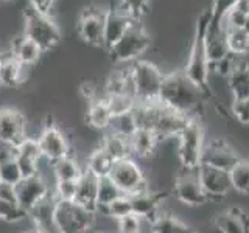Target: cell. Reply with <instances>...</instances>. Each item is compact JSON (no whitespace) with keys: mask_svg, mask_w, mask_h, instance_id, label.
Wrapping results in <instances>:
<instances>
[{"mask_svg":"<svg viewBox=\"0 0 249 233\" xmlns=\"http://www.w3.org/2000/svg\"><path fill=\"white\" fill-rule=\"evenodd\" d=\"M202 97L204 93L187 80L182 72H170L163 78L159 103L178 114L195 118L202 106Z\"/></svg>","mask_w":249,"mask_h":233,"instance_id":"cell-1","label":"cell"},{"mask_svg":"<svg viewBox=\"0 0 249 233\" xmlns=\"http://www.w3.org/2000/svg\"><path fill=\"white\" fill-rule=\"evenodd\" d=\"M212 14L210 10H204L199 13V17L196 22V28H195V36L193 42L190 47V53L187 56V64L184 68V75L187 76L192 84L204 93L209 92V76H210V68H209V61L206 56V34Z\"/></svg>","mask_w":249,"mask_h":233,"instance_id":"cell-2","label":"cell"},{"mask_svg":"<svg viewBox=\"0 0 249 233\" xmlns=\"http://www.w3.org/2000/svg\"><path fill=\"white\" fill-rule=\"evenodd\" d=\"M132 83H134L137 103H156L159 101L160 89L165 73L154 62L137 59L129 64Z\"/></svg>","mask_w":249,"mask_h":233,"instance_id":"cell-3","label":"cell"},{"mask_svg":"<svg viewBox=\"0 0 249 233\" xmlns=\"http://www.w3.org/2000/svg\"><path fill=\"white\" fill-rule=\"evenodd\" d=\"M23 34L31 39L42 51L54 49L61 42V28L53 17L36 13L28 6L25 10V23H23Z\"/></svg>","mask_w":249,"mask_h":233,"instance_id":"cell-4","label":"cell"},{"mask_svg":"<svg viewBox=\"0 0 249 233\" xmlns=\"http://www.w3.org/2000/svg\"><path fill=\"white\" fill-rule=\"evenodd\" d=\"M150 45L151 37L148 34V31L139 20H134L129 30L122 36L120 41L107 51L114 62L131 64V62L137 61L143 53L150 50Z\"/></svg>","mask_w":249,"mask_h":233,"instance_id":"cell-5","label":"cell"},{"mask_svg":"<svg viewBox=\"0 0 249 233\" xmlns=\"http://www.w3.org/2000/svg\"><path fill=\"white\" fill-rule=\"evenodd\" d=\"M109 177L112 182L119 186V190L124 196H132V194L150 191V182L145 176V171L132 157L114 162Z\"/></svg>","mask_w":249,"mask_h":233,"instance_id":"cell-6","label":"cell"},{"mask_svg":"<svg viewBox=\"0 0 249 233\" xmlns=\"http://www.w3.org/2000/svg\"><path fill=\"white\" fill-rule=\"evenodd\" d=\"M204 131L201 124L190 118L178 135V159L182 168H198L204 151Z\"/></svg>","mask_w":249,"mask_h":233,"instance_id":"cell-7","label":"cell"},{"mask_svg":"<svg viewBox=\"0 0 249 233\" xmlns=\"http://www.w3.org/2000/svg\"><path fill=\"white\" fill-rule=\"evenodd\" d=\"M97 213L88 212L75 202L56 200L54 222L61 233H88L95 224Z\"/></svg>","mask_w":249,"mask_h":233,"instance_id":"cell-8","label":"cell"},{"mask_svg":"<svg viewBox=\"0 0 249 233\" xmlns=\"http://www.w3.org/2000/svg\"><path fill=\"white\" fill-rule=\"evenodd\" d=\"M175 196L179 202L189 207H201L207 199L206 191L202 190L199 182V166L198 168H182L178 171L175 177Z\"/></svg>","mask_w":249,"mask_h":233,"instance_id":"cell-9","label":"cell"},{"mask_svg":"<svg viewBox=\"0 0 249 233\" xmlns=\"http://www.w3.org/2000/svg\"><path fill=\"white\" fill-rule=\"evenodd\" d=\"M27 135V118L16 107H0V143L16 150Z\"/></svg>","mask_w":249,"mask_h":233,"instance_id":"cell-10","label":"cell"},{"mask_svg":"<svg viewBox=\"0 0 249 233\" xmlns=\"http://www.w3.org/2000/svg\"><path fill=\"white\" fill-rule=\"evenodd\" d=\"M107 10L97 6H89L83 10L76 22V31L86 44L92 47H103L105 17Z\"/></svg>","mask_w":249,"mask_h":233,"instance_id":"cell-11","label":"cell"},{"mask_svg":"<svg viewBox=\"0 0 249 233\" xmlns=\"http://www.w3.org/2000/svg\"><path fill=\"white\" fill-rule=\"evenodd\" d=\"M39 148H41L42 159L54 163L59 159H64L70 155V142L67 135L56 126H47L42 129L37 138Z\"/></svg>","mask_w":249,"mask_h":233,"instance_id":"cell-12","label":"cell"},{"mask_svg":"<svg viewBox=\"0 0 249 233\" xmlns=\"http://www.w3.org/2000/svg\"><path fill=\"white\" fill-rule=\"evenodd\" d=\"M237 152L232 150L229 145H226L223 140H212L210 143L204 145V151H202L201 165H206L215 169L229 171L237 165L238 162Z\"/></svg>","mask_w":249,"mask_h":233,"instance_id":"cell-13","label":"cell"},{"mask_svg":"<svg viewBox=\"0 0 249 233\" xmlns=\"http://www.w3.org/2000/svg\"><path fill=\"white\" fill-rule=\"evenodd\" d=\"M50 194L49 183L45 182V179L37 174L33 177H25L16 185V198H18V204L25 208L27 212L35 207L37 202H41L44 198Z\"/></svg>","mask_w":249,"mask_h":233,"instance_id":"cell-14","label":"cell"},{"mask_svg":"<svg viewBox=\"0 0 249 233\" xmlns=\"http://www.w3.org/2000/svg\"><path fill=\"white\" fill-rule=\"evenodd\" d=\"M199 182L207 194V199H223L226 194H229V191H232L231 176L228 171L199 165Z\"/></svg>","mask_w":249,"mask_h":233,"instance_id":"cell-15","label":"cell"},{"mask_svg":"<svg viewBox=\"0 0 249 233\" xmlns=\"http://www.w3.org/2000/svg\"><path fill=\"white\" fill-rule=\"evenodd\" d=\"M134 19L129 16L123 14L120 11L109 10L105 17V34H103V47L106 50L112 49V47L120 41L122 36L129 30Z\"/></svg>","mask_w":249,"mask_h":233,"instance_id":"cell-16","label":"cell"},{"mask_svg":"<svg viewBox=\"0 0 249 233\" xmlns=\"http://www.w3.org/2000/svg\"><path fill=\"white\" fill-rule=\"evenodd\" d=\"M97 194H98V179L89 174L88 171H84L83 176L76 182V194L73 202L86 208L88 212L97 213L98 208Z\"/></svg>","mask_w":249,"mask_h":233,"instance_id":"cell-17","label":"cell"},{"mask_svg":"<svg viewBox=\"0 0 249 233\" xmlns=\"http://www.w3.org/2000/svg\"><path fill=\"white\" fill-rule=\"evenodd\" d=\"M28 68L30 67L22 66L13 56L11 51L2 54V61H0V84L6 85V87H19L20 84L27 81Z\"/></svg>","mask_w":249,"mask_h":233,"instance_id":"cell-18","label":"cell"},{"mask_svg":"<svg viewBox=\"0 0 249 233\" xmlns=\"http://www.w3.org/2000/svg\"><path fill=\"white\" fill-rule=\"evenodd\" d=\"M213 225L221 233H249V215L241 208L233 207L218 215Z\"/></svg>","mask_w":249,"mask_h":233,"instance_id":"cell-19","label":"cell"},{"mask_svg":"<svg viewBox=\"0 0 249 233\" xmlns=\"http://www.w3.org/2000/svg\"><path fill=\"white\" fill-rule=\"evenodd\" d=\"M129 199H131L132 213L142 217V219L153 221L160 213V199L151 190L145 193L132 194V196H129Z\"/></svg>","mask_w":249,"mask_h":233,"instance_id":"cell-20","label":"cell"},{"mask_svg":"<svg viewBox=\"0 0 249 233\" xmlns=\"http://www.w3.org/2000/svg\"><path fill=\"white\" fill-rule=\"evenodd\" d=\"M42 53L44 51L25 34H19L18 37L13 39L11 54L20 62L22 66H27V67L35 66L36 62L41 59Z\"/></svg>","mask_w":249,"mask_h":233,"instance_id":"cell-21","label":"cell"},{"mask_svg":"<svg viewBox=\"0 0 249 233\" xmlns=\"http://www.w3.org/2000/svg\"><path fill=\"white\" fill-rule=\"evenodd\" d=\"M129 143L132 155H137L140 159H150L154 154L156 148L159 146V140L153 131L137 128V131L131 135Z\"/></svg>","mask_w":249,"mask_h":233,"instance_id":"cell-22","label":"cell"},{"mask_svg":"<svg viewBox=\"0 0 249 233\" xmlns=\"http://www.w3.org/2000/svg\"><path fill=\"white\" fill-rule=\"evenodd\" d=\"M100 148L114 162H119V160H123V159L132 157L129 138L122 137L119 134H114V132H109V131H107V134H105V137L101 138Z\"/></svg>","mask_w":249,"mask_h":233,"instance_id":"cell-23","label":"cell"},{"mask_svg":"<svg viewBox=\"0 0 249 233\" xmlns=\"http://www.w3.org/2000/svg\"><path fill=\"white\" fill-rule=\"evenodd\" d=\"M228 87L232 100L249 97V64L245 61H238L235 68L228 78Z\"/></svg>","mask_w":249,"mask_h":233,"instance_id":"cell-24","label":"cell"},{"mask_svg":"<svg viewBox=\"0 0 249 233\" xmlns=\"http://www.w3.org/2000/svg\"><path fill=\"white\" fill-rule=\"evenodd\" d=\"M86 121H88L90 128L97 131L109 129L112 121V114L109 111L105 98H97L90 101L88 111H86Z\"/></svg>","mask_w":249,"mask_h":233,"instance_id":"cell-25","label":"cell"},{"mask_svg":"<svg viewBox=\"0 0 249 233\" xmlns=\"http://www.w3.org/2000/svg\"><path fill=\"white\" fill-rule=\"evenodd\" d=\"M54 208H56V199L53 194H49L41 202H37L35 207L28 210V219L33 221L35 229L49 225L54 222Z\"/></svg>","mask_w":249,"mask_h":233,"instance_id":"cell-26","label":"cell"},{"mask_svg":"<svg viewBox=\"0 0 249 233\" xmlns=\"http://www.w3.org/2000/svg\"><path fill=\"white\" fill-rule=\"evenodd\" d=\"M151 233H193L190 225L170 213H159L151 221Z\"/></svg>","mask_w":249,"mask_h":233,"instance_id":"cell-27","label":"cell"},{"mask_svg":"<svg viewBox=\"0 0 249 233\" xmlns=\"http://www.w3.org/2000/svg\"><path fill=\"white\" fill-rule=\"evenodd\" d=\"M52 169H53V176H54V182L58 181H78L84 169L81 165L78 163V160L73 155H67L64 159H59L58 162L52 163Z\"/></svg>","mask_w":249,"mask_h":233,"instance_id":"cell-28","label":"cell"},{"mask_svg":"<svg viewBox=\"0 0 249 233\" xmlns=\"http://www.w3.org/2000/svg\"><path fill=\"white\" fill-rule=\"evenodd\" d=\"M112 165H114V160L98 146L97 150H93L89 154V157L86 159L84 171H88L89 174L95 176L97 179H101V177L109 176Z\"/></svg>","mask_w":249,"mask_h":233,"instance_id":"cell-29","label":"cell"},{"mask_svg":"<svg viewBox=\"0 0 249 233\" xmlns=\"http://www.w3.org/2000/svg\"><path fill=\"white\" fill-rule=\"evenodd\" d=\"M232 190L240 194H249V160H238L229 171Z\"/></svg>","mask_w":249,"mask_h":233,"instance_id":"cell-30","label":"cell"},{"mask_svg":"<svg viewBox=\"0 0 249 233\" xmlns=\"http://www.w3.org/2000/svg\"><path fill=\"white\" fill-rule=\"evenodd\" d=\"M107 131L114 132V134H119L122 137L131 138V135L137 131V121H136L134 112H128V114H123V115L112 116L111 126H109Z\"/></svg>","mask_w":249,"mask_h":233,"instance_id":"cell-31","label":"cell"},{"mask_svg":"<svg viewBox=\"0 0 249 233\" xmlns=\"http://www.w3.org/2000/svg\"><path fill=\"white\" fill-rule=\"evenodd\" d=\"M123 196V193L119 190L111 177H101L98 179V194H97V200H98V208L100 207H107L111 202H114L117 198ZM97 208V210H98Z\"/></svg>","mask_w":249,"mask_h":233,"instance_id":"cell-32","label":"cell"},{"mask_svg":"<svg viewBox=\"0 0 249 233\" xmlns=\"http://www.w3.org/2000/svg\"><path fill=\"white\" fill-rule=\"evenodd\" d=\"M97 213H103L107 217H111V219L119 221V219H122V217L132 213L131 199H129V196H124L123 194V196L117 198L114 202H111L107 207H100L97 210Z\"/></svg>","mask_w":249,"mask_h":233,"instance_id":"cell-33","label":"cell"},{"mask_svg":"<svg viewBox=\"0 0 249 233\" xmlns=\"http://www.w3.org/2000/svg\"><path fill=\"white\" fill-rule=\"evenodd\" d=\"M105 100H106L107 107H109V111H111L112 116L132 112L137 104L134 97L124 95V93H120V95H106Z\"/></svg>","mask_w":249,"mask_h":233,"instance_id":"cell-34","label":"cell"},{"mask_svg":"<svg viewBox=\"0 0 249 233\" xmlns=\"http://www.w3.org/2000/svg\"><path fill=\"white\" fill-rule=\"evenodd\" d=\"M229 51L233 56H243L249 51V36L243 30H228L226 31Z\"/></svg>","mask_w":249,"mask_h":233,"instance_id":"cell-35","label":"cell"},{"mask_svg":"<svg viewBox=\"0 0 249 233\" xmlns=\"http://www.w3.org/2000/svg\"><path fill=\"white\" fill-rule=\"evenodd\" d=\"M25 219H28V212L25 208H22L16 202L0 200V221L10 224H19Z\"/></svg>","mask_w":249,"mask_h":233,"instance_id":"cell-36","label":"cell"},{"mask_svg":"<svg viewBox=\"0 0 249 233\" xmlns=\"http://www.w3.org/2000/svg\"><path fill=\"white\" fill-rule=\"evenodd\" d=\"M238 0H212V6H210V14L212 19L210 23L213 25H221L226 16L229 14L231 10H233Z\"/></svg>","mask_w":249,"mask_h":233,"instance_id":"cell-37","label":"cell"},{"mask_svg":"<svg viewBox=\"0 0 249 233\" xmlns=\"http://www.w3.org/2000/svg\"><path fill=\"white\" fill-rule=\"evenodd\" d=\"M76 182L78 181H58L53 186V196L56 200L73 202L76 194Z\"/></svg>","mask_w":249,"mask_h":233,"instance_id":"cell-38","label":"cell"},{"mask_svg":"<svg viewBox=\"0 0 249 233\" xmlns=\"http://www.w3.org/2000/svg\"><path fill=\"white\" fill-rule=\"evenodd\" d=\"M142 217L131 213L117 221V230L119 233H142Z\"/></svg>","mask_w":249,"mask_h":233,"instance_id":"cell-39","label":"cell"},{"mask_svg":"<svg viewBox=\"0 0 249 233\" xmlns=\"http://www.w3.org/2000/svg\"><path fill=\"white\" fill-rule=\"evenodd\" d=\"M16 162H18L19 169L22 173V177H33L39 174V162L41 160H36V159H31L27 157L23 154H18L16 152Z\"/></svg>","mask_w":249,"mask_h":233,"instance_id":"cell-40","label":"cell"},{"mask_svg":"<svg viewBox=\"0 0 249 233\" xmlns=\"http://www.w3.org/2000/svg\"><path fill=\"white\" fill-rule=\"evenodd\" d=\"M231 112L240 124H249V97L232 100Z\"/></svg>","mask_w":249,"mask_h":233,"instance_id":"cell-41","label":"cell"},{"mask_svg":"<svg viewBox=\"0 0 249 233\" xmlns=\"http://www.w3.org/2000/svg\"><path fill=\"white\" fill-rule=\"evenodd\" d=\"M0 200L3 202H16L18 204V198H16V186L10 183L0 182Z\"/></svg>","mask_w":249,"mask_h":233,"instance_id":"cell-42","label":"cell"},{"mask_svg":"<svg viewBox=\"0 0 249 233\" xmlns=\"http://www.w3.org/2000/svg\"><path fill=\"white\" fill-rule=\"evenodd\" d=\"M35 232L36 233H61V230L58 229L56 222L49 224V225H42V227H37Z\"/></svg>","mask_w":249,"mask_h":233,"instance_id":"cell-43","label":"cell"},{"mask_svg":"<svg viewBox=\"0 0 249 233\" xmlns=\"http://www.w3.org/2000/svg\"><path fill=\"white\" fill-rule=\"evenodd\" d=\"M235 10H238L240 13H243L246 17L249 16V0H238L235 5Z\"/></svg>","mask_w":249,"mask_h":233,"instance_id":"cell-44","label":"cell"},{"mask_svg":"<svg viewBox=\"0 0 249 233\" xmlns=\"http://www.w3.org/2000/svg\"><path fill=\"white\" fill-rule=\"evenodd\" d=\"M243 31L249 36V16L246 17V22H245V25H243Z\"/></svg>","mask_w":249,"mask_h":233,"instance_id":"cell-45","label":"cell"},{"mask_svg":"<svg viewBox=\"0 0 249 233\" xmlns=\"http://www.w3.org/2000/svg\"><path fill=\"white\" fill-rule=\"evenodd\" d=\"M209 233H221V232H220V230H218V229L215 227V225H213V229H212V230H210Z\"/></svg>","mask_w":249,"mask_h":233,"instance_id":"cell-46","label":"cell"},{"mask_svg":"<svg viewBox=\"0 0 249 233\" xmlns=\"http://www.w3.org/2000/svg\"><path fill=\"white\" fill-rule=\"evenodd\" d=\"M0 2H10V0H0Z\"/></svg>","mask_w":249,"mask_h":233,"instance_id":"cell-47","label":"cell"},{"mask_svg":"<svg viewBox=\"0 0 249 233\" xmlns=\"http://www.w3.org/2000/svg\"><path fill=\"white\" fill-rule=\"evenodd\" d=\"M25 233H36V232H25Z\"/></svg>","mask_w":249,"mask_h":233,"instance_id":"cell-48","label":"cell"},{"mask_svg":"<svg viewBox=\"0 0 249 233\" xmlns=\"http://www.w3.org/2000/svg\"><path fill=\"white\" fill-rule=\"evenodd\" d=\"M0 61H2V54H0Z\"/></svg>","mask_w":249,"mask_h":233,"instance_id":"cell-49","label":"cell"},{"mask_svg":"<svg viewBox=\"0 0 249 233\" xmlns=\"http://www.w3.org/2000/svg\"><path fill=\"white\" fill-rule=\"evenodd\" d=\"M95 233H103V232H95Z\"/></svg>","mask_w":249,"mask_h":233,"instance_id":"cell-50","label":"cell"},{"mask_svg":"<svg viewBox=\"0 0 249 233\" xmlns=\"http://www.w3.org/2000/svg\"><path fill=\"white\" fill-rule=\"evenodd\" d=\"M0 87H2V84H0Z\"/></svg>","mask_w":249,"mask_h":233,"instance_id":"cell-51","label":"cell"}]
</instances>
